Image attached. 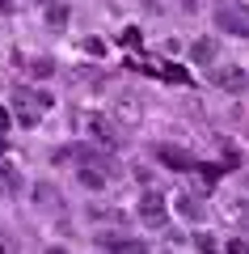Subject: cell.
I'll return each instance as SVG.
<instances>
[{
	"mask_svg": "<svg viewBox=\"0 0 249 254\" xmlns=\"http://www.w3.org/2000/svg\"><path fill=\"white\" fill-rule=\"evenodd\" d=\"M9 127H13V115H9V110H0V131H9Z\"/></svg>",
	"mask_w": 249,
	"mask_h": 254,
	"instance_id": "2e32d148",
	"label": "cell"
},
{
	"mask_svg": "<svg viewBox=\"0 0 249 254\" xmlns=\"http://www.w3.org/2000/svg\"><path fill=\"white\" fill-rule=\"evenodd\" d=\"M0 254H13V242H9V233H0Z\"/></svg>",
	"mask_w": 249,
	"mask_h": 254,
	"instance_id": "e0dca14e",
	"label": "cell"
},
{
	"mask_svg": "<svg viewBox=\"0 0 249 254\" xmlns=\"http://www.w3.org/2000/svg\"><path fill=\"white\" fill-rule=\"evenodd\" d=\"M123 43H127V47H135V43H140V30H135V26H131V30H123Z\"/></svg>",
	"mask_w": 249,
	"mask_h": 254,
	"instance_id": "9a60e30c",
	"label": "cell"
},
{
	"mask_svg": "<svg viewBox=\"0 0 249 254\" xmlns=\"http://www.w3.org/2000/svg\"><path fill=\"white\" fill-rule=\"evenodd\" d=\"M47 17H51V26H63V21H68V4H51Z\"/></svg>",
	"mask_w": 249,
	"mask_h": 254,
	"instance_id": "7c38bea8",
	"label": "cell"
},
{
	"mask_svg": "<svg viewBox=\"0 0 249 254\" xmlns=\"http://www.w3.org/2000/svg\"><path fill=\"white\" fill-rule=\"evenodd\" d=\"M215 51H220V43H215V38H199V43L190 47V60H195V64H211Z\"/></svg>",
	"mask_w": 249,
	"mask_h": 254,
	"instance_id": "ba28073f",
	"label": "cell"
},
{
	"mask_svg": "<svg viewBox=\"0 0 249 254\" xmlns=\"http://www.w3.org/2000/svg\"><path fill=\"white\" fill-rule=\"evenodd\" d=\"M30 72H34V76H51L55 64H51V60H34V64H30Z\"/></svg>",
	"mask_w": 249,
	"mask_h": 254,
	"instance_id": "4fadbf2b",
	"label": "cell"
},
{
	"mask_svg": "<svg viewBox=\"0 0 249 254\" xmlns=\"http://www.w3.org/2000/svg\"><path fill=\"white\" fill-rule=\"evenodd\" d=\"M224 254H249V242H245V237H232V242H228V250H224Z\"/></svg>",
	"mask_w": 249,
	"mask_h": 254,
	"instance_id": "5bb4252c",
	"label": "cell"
},
{
	"mask_svg": "<svg viewBox=\"0 0 249 254\" xmlns=\"http://www.w3.org/2000/svg\"><path fill=\"white\" fill-rule=\"evenodd\" d=\"M98 242H101V250H110V254H152L148 242H140V237H98Z\"/></svg>",
	"mask_w": 249,
	"mask_h": 254,
	"instance_id": "8992f818",
	"label": "cell"
},
{
	"mask_svg": "<svg viewBox=\"0 0 249 254\" xmlns=\"http://www.w3.org/2000/svg\"><path fill=\"white\" fill-rule=\"evenodd\" d=\"M89 127H93V140H98V144H110V148L118 144V136H114V127H110V123H101V119H89Z\"/></svg>",
	"mask_w": 249,
	"mask_h": 254,
	"instance_id": "9c48e42d",
	"label": "cell"
},
{
	"mask_svg": "<svg viewBox=\"0 0 249 254\" xmlns=\"http://www.w3.org/2000/svg\"><path fill=\"white\" fill-rule=\"evenodd\" d=\"M0 190H4V195H17L21 190V178L9 170V165H0Z\"/></svg>",
	"mask_w": 249,
	"mask_h": 254,
	"instance_id": "30bf717a",
	"label": "cell"
},
{
	"mask_svg": "<svg viewBox=\"0 0 249 254\" xmlns=\"http://www.w3.org/2000/svg\"><path fill=\"white\" fill-rule=\"evenodd\" d=\"M51 254H63V250H51Z\"/></svg>",
	"mask_w": 249,
	"mask_h": 254,
	"instance_id": "ffe728a7",
	"label": "cell"
},
{
	"mask_svg": "<svg viewBox=\"0 0 249 254\" xmlns=\"http://www.w3.org/2000/svg\"><path fill=\"white\" fill-rule=\"evenodd\" d=\"M13 9V0H0V13H9Z\"/></svg>",
	"mask_w": 249,
	"mask_h": 254,
	"instance_id": "ac0fdd59",
	"label": "cell"
},
{
	"mask_svg": "<svg viewBox=\"0 0 249 254\" xmlns=\"http://www.w3.org/2000/svg\"><path fill=\"white\" fill-rule=\"evenodd\" d=\"M178 208L186 212L190 220H199V216H203V208H199V199H195V195H182V199H178Z\"/></svg>",
	"mask_w": 249,
	"mask_h": 254,
	"instance_id": "8fae6325",
	"label": "cell"
},
{
	"mask_svg": "<svg viewBox=\"0 0 249 254\" xmlns=\"http://www.w3.org/2000/svg\"><path fill=\"white\" fill-rule=\"evenodd\" d=\"M140 220L148 229H165L169 225V208H165V195H160V190H148V195L140 199Z\"/></svg>",
	"mask_w": 249,
	"mask_h": 254,
	"instance_id": "277c9868",
	"label": "cell"
},
{
	"mask_svg": "<svg viewBox=\"0 0 249 254\" xmlns=\"http://www.w3.org/2000/svg\"><path fill=\"white\" fill-rule=\"evenodd\" d=\"M156 157L169 165V170H199V161L190 153H182V148H156Z\"/></svg>",
	"mask_w": 249,
	"mask_h": 254,
	"instance_id": "52a82bcc",
	"label": "cell"
},
{
	"mask_svg": "<svg viewBox=\"0 0 249 254\" xmlns=\"http://www.w3.org/2000/svg\"><path fill=\"white\" fill-rule=\"evenodd\" d=\"M59 157L80 161L76 178L85 182V187H106V182L118 174V161H114V157H106V153H98V148H68V153H59Z\"/></svg>",
	"mask_w": 249,
	"mask_h": 254,
	"instance_id": "6da1fadb",
	"label": "cell"
},
{
	"mask_svg": "<svg viewBox=\"0 0 249 254\" xmlns=\"http://www.w3.org/2000/svg\"><path fill=\"white\" fill-rule=\"evenodd\" d=\"M0 153H4V136H0Z\"/></svg>",
	"mask_w": 249,
	"mask_h": 254,
	"instance_id": "d6986e66",
	"label": "cell"
},
{
	"mask_svg": "<svg viewBox=\"0 0 249 254\" xmlns=\"http://www.w3.org/2000/svg\"><path fill=\"white\" fill-rule=\"evenodd\" d=\"M211 81L220 85V89H228V93H241L249 85V76L241 72L237 64H224V68H211Z\"/></svg>",
	"mask_w": 249,
	"mask_h": 254,
	"instance_id": "5b68a950",
	"label": "cell"
},
{
	"mask_svg": "<svg viewBox=\"0 0 249 254\" xmlns=\"http://www.w3.org/2000/svg\"><path fill=\"white\" fill-rule=\"evenodd\" d=\"M51 93H38V89H26V85H21V89H13V106H17V123L21 127H34L38 119L47 115V110H51Z\"/></svg>",
	"mask_w": 249,
	"mask_h": 254,
	"instance_id": "7a4b0ae2",
	"label": "cell"
},
{
	"mask_svg": "<svg viewBox=\"0 0 249 254\" xmlns=\"http://www.w3.org/2000/svg\"><path fill=\"white\" fill-rule=\"evenodd\" d=\"M215 30H220V34L249 38V9H241V4H220V9H215Z\"/></svg>",
	"mask_w": 249,
	"mask_h": 254,
	"instance_id": "3957f363",
	"label": "cell"
}]
</instances>
